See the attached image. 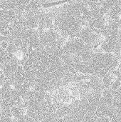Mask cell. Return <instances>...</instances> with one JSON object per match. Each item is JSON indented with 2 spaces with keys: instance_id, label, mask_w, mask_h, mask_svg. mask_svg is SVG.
<instances>
[{
  "instance_id": "1",
  "label": "cell",
  "mask_w": 121,
  "mask_h": 122,
  "mask_svg": "<svg viewBox=\"0 0 121 122\" xmlns=\"http://www.w3.org/2000/svg\"><path fill=\"white\" fill-rule=\"evenodd\" d=\"M86 64L91 74L103 78L107 73L116 69L119 65L118 58L112 53H93Z\"/></svg>"
},
{
  "instance_id": "4",
  "label": "cell",
  "mask_w": 121,
  "mask_h": 122,
  "mask_svg": "<svg viewBox=\"0 0 121 122\" xmlns=\"http://www.w3.org/2000/svg\"><path fill=\"white\" fill-rule=\"evenodd\" d=\"M118 38H119V31L117 33H113L106 36L105 40L101 44L102 50L108 53L113 52Z\"/></svg>"
},
{
  "instance_id": "8",
  "label": "cell",
  "mask_w": 121,
  "mask_h": 122,
  "mask_svg": "<svg viewBox=\"0 0 121 122\" xmlns=\"http://www.w3.org/2000/svg\"><path fill=\"white\" fill-rule=\"evenodd\" d=\"M118 67H119V71H120V72H121V64L118 65Z\"/></svg>"
},
{
  "instance_id": "2",
  "label": "cell",
  "mask_w": 121,
  "mask_h": 122,
  "mask_svg": "<svg viewBox=\"0 0 121 122\" xmlns=\"http://www.w3.org/2000/svg\"><path fill=\"white\" fill-rule=\"evenodd\" d=\"M90 46H93L86 44L78 37H74L69 38V40L63 44L61 49L63 54L68 55H78L80 56L81 54Z\"/></svg>"
},
{
  "instance_id": "5",
  "label": "cell",
  "mask_w": 121,
  "mask_h": 122,
  "mask_svg": "<svg viewBox=\"0 0 121 122\" xmlns=\"http://www.w3.org/2000/svg\"><path fill=\"white\" fill-rule=\"evenodd\" d=\"M113 74L111 71L107 73L105 76H103L102 83H103V85L105 89L110 88V86H111V84L113 83Z\"/></svg>"
},
{
  "instance_id": "6",
  "label": "cell",
  "mask_w": 121,
  "mask_h": 122,
  "mask_svg": "<svg viewBox=\"0 0 121 122\" xmlns=\"http://www.w3.org/2000/svg\"><path fill=\"white\" fill-rule=\"evenodd\" d=\"M120 86H121V79H120V78L118 76L117 79H116V80L114 82L112 83V84H111V86H110L109 89H110L111 90H116V89H118Z\"/></svg>"
},
{
  "instance_id": "3",
  "label": "cell",
  "mask_w": 121,
  "mask_h": 122,
  "mask_svg": "<svg viewBox=\"0 0 121 122\" xmlns=\"http://www.w3.org/2000/svg\"><path fill=\"white\" fill-rule=\"evenodd\" d=\"M100 35L99 29L85 26L81 28L78 37L82 39L86 44L94 46V44L100 39Z\"/></svg>"
},
{
  "instance_id": "7",
  "label": "cell",
  "mask_w": 121,
  "mask_h": 122,
  "mask_svg": "<svg viewBox=\"0 0 121 122\" xmlns=\"http://www.w3.org/2000/svg\"><path fill=\"white\" fill-rule=\"evenodd\" d=\"M7 45H8V42H7L6 41H2L0 42V46H1L3 49H6Z\"/></svg>"
}]
</instances>
